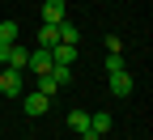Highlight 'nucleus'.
<instances>
[{
	"label": "nucleus",
	"mask_w": 153,
	"mask_h": 140,
	"mask_svg": "<svg viewBox=\"0 0 153 140\" xmlns=\"http://www.w3.org/2000/svg\"><path fill=\"white\" fill-rule=\"evenodd\" d=\"M22 89H26V81H22L17 68H4V72H0V93H4V98H22Z\"/></svg>",
	"instance_id": "obj_1"
},
{
	"label": "nucleus",
	"mask_w": 153,
	"mask_h": 140,
	"mask_svg": "<svg viewBox=\"0 0 153 140\" xmlns=\"http://www.w3.org/2000/svg\"><path fill=\"white\" fill-rule=\"evenodd\" d=\"M68 127L81 136V140H98V136L89 132V110H81V106H72V110H68Z\"/></svg>",
	"instance_id": "obj_2"
},
{
	"label": "nucleus",
	"mask_w": 153,
	"mask_h": 140,
	"mask_svg": "<svg viewBox=\"0 0 153 140\" xmlns=\"http://www.w3.org/2000/svg\"><path fill=\"white\" fill-rule=\"evenodd\" d=\"M22 110H26L30 119H38V115H47V110H51V98H43L38 89H34V93H22Z\"/></svg>",
	"instance_id": "obj_3"
},
{
	"label": "nucleus",
	"mask_w": 153,
	"mask_h": 140,
	"mask_svg": "<svg viewBox=\"0 0 153 140\" xmlns=\"http://www.w3.org/2000/svg\"><path fill=\"white\" fill-rule=\"evenodd\" d=\"M26 68H30L34 76H38V72H51V68H55V64H51V47H34V51H30V64H26Z\"/></svg>",
	"instance_id": "obj_4"
},
{
	"label": "nucleus",
	"mask_w": 153,
	"mask_h": 140,
	"mask_svg": "<svg viewBox=\"0 0 153 140\" xmlns=\"http://www.w3.org/2000/svg\"><path fill=\"white\" fill-rule=\"evenodd\" d=\"M106 76H111V93H115V98H132V72H128V68L106 72Z\"/></svg>",
	"instance_id": "obj_5"
},
{
	"label": "nucleus",
	"mask_w": 153,
	"mask_h": 140,
	"mask_svg": "<svg viewBox=\"0 0 153 140\" xmlns=\"http://www.w3.org/2000/svg\"><path fill=\"white\" fill-rule=\"evenodd\" d=\"M26 64H30V47L13 43V47H9V55H4V68H17V72H22Z\"/></svg>",
	"instance_id": "obj_6"
},
{
	"label": "nucleus",
	"mask_w": 153,
	"mask_h": 140,
	"mask_svg": "<svg viewBox=\"0 0 153 140\" xmlns=\"http://www.w3.org/2000/svg\"><path fill=\"white\" fill-rule=\"evenodd\" d=\"M68 17V9H64V0H43V21H51V26H60Z\"/></svg>",
	"instance_id": "obj_7"
},
{
	"label": "nucleus",
	"mask_w": 153,
	"mask_h": 140,
	"mask_svg": "<svg viewBox=\"0 0 153 140\" xmlns=\"http://www.w3.org/2000/svg\"><path fill=\"white\" fill-rule=\"evenodd\" d=\"M89 132L102 140V136L111 132V115H106V110H94V115H89Z\"/></svg>",
	"instance_id": "obj_8"
},
{
	"label": "nucleus",
	"mask_w": 153,
	"mask_h": 140,
	"mask_svg": "<svg viewBox=\"0 0 153 140\" xmlns=\"http://www.w3.org/2000/svg\"><path fill=\"white\" fill-rule=\"evenodd\" d=\"M55 43H60V30H55L51 21H43L38 26V47H55Z\"/></svg>",
	"instance_id": "obj_9"
},
{
	"label": "nucleus",
	"mask_w": 153,
	"mask_h": 140,
	"mask_svg": "<svg viewBox=\"0 0 153 140\" xmlns=\"http://www.w3.org/2000/svg\"><path fill=\"white\" fill-rule=\"evenodd\" d=\"M55 30H60V43H68V47H76V38H81V34H76V21H68V17H64V21L55 26Z\"/></svg>",
	"instance_id": "obj_10"
},
{
	"label": "nucleus",
	"mask_w": 153,
	"mask_h": 140,
	"mask_svg": "<svg viewBox=\"0 0 153 140\" xmlns=\"http://www.w3.org/2000/svg\"><path fill=\"white\" fill-rule=\"evenodd\" d=\"M38 93H43V98H55V93H60V85H55L51 72H38Z\"/></svg>",
	"instance_id": "obj_11"
},
{
	"label": "nucleus",
	"mask_w": 153,
	"mask_h": 140,
	"mask_svg": "<svg viewBox=\"0 0 153 140\" xmlns=\"http://www.w3.org/2000/svg\"><path fill=\"white\" fill-rule=\"evenodd\" d=\"M17 21H0V43H17Z\"/></svg>",
	"instance_id": "obj_12"
},
{
	"label": "nucleus",
	"mask_w": 153,
	"mask_h": 140,
	"mask_svg": "<svg viewBox=\"0 0 153 140\" xmlns=\"http://www.w3.org/2000/svg\"><path fill=\"white\" fill-rule=\"evenodd\" d=\"M106 55H123V38L119 34H106Z\"/></svg>",
	"instance_id": "obj_13"
},
{
	"label": "nucleus",
	"mask_w": 153,
	"mask_h": 140,
	"mask_svg": "<svg viewBox=\"0 0 153 140\" xmlns=\"http://www.w3.org/2000/svg\"><path fill=\"white\" fill-rule=\"evenodd\" d=\"M51 76H55V85H60V89H64V85L72 81V68H51Z\"/></svg>",
	"instance_id": "obj_14"
},
{
	"label": "nucleus",
	"mask_w": 153,
	"mask_h": 140,
	"mask_svg": "<svg viewBox=\"0 0 153 140\" xmlns=\"http://www.w3.org/2000/svg\"><path fill=\"white\" fill-rule=\"evenodd\" d=\"M119 68H128L123 55H106V72H119Z\"/></svg>",
	"instance_id": "obj_15"
}]
</instances>
